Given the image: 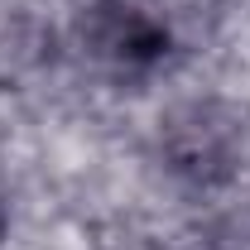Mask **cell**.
Returning a JSON list of instances; mask_svg holds the SVG:
<instances>
[{"mask_svg":"<svg viewBox=\"0 0 250 250\" xmlns=\"http://www.w3.org/2000/svg\"><path fill=\"white\" fill-rule=\"evenodd\" d=\"M92 48L125 72H145L168 53V29L149 10H140L130 0H111V5H101L92 24Z\"/></svg>","mask_w":250,"mask_h":250,"instance_id":"1","label":"cell"}]
</instances>
